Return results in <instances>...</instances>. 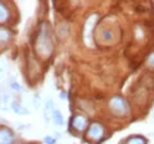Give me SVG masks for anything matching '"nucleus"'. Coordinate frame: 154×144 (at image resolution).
I'll list each match as a JSON object with an SVG mask.
<instances>
[{"label": "nucleus", "mask_w": 154, "mask_h": 144, "mask_svg": "<svg viewBox=\"0 0 154 144\" xmlns=\"http://www.w3.org/2000/svg\"><path fill=\"white\" fill-rule=\"evenodd\" d=\"M35 48L37 53L42 57H49L53 52V39H51V33H50V28L46 25L45 22H42L38 28L37 36H36V42H35Z\"/></svg>", "instance_id": "1"}, {"label": "nucleus", "mask_w": 154, "mask_h": 144, "mask_svg": "<svg viewBox=\"0 0 154 144\" xmlns=\"http://www.w3.org/2000/svg\"><path fill=\"white\" fill-rule=\"evenodd\" d=\"M109 108H110V111L114 114H117V116H126L130 112L128 103L121 95H114V97L109 100Z\"/></svg>", "instance_id": "2"}, {"label": "nucleus", "mask_w": 154, "mask_h": 144, "mask_svg": "<svg viewBox=\"0 0 154 144\" xmlns=\"http://www.w3.org/2000/svg\"><path fill=\"white\" fill-rule=\"evenodd\" d=\"M99 16L96 13H91L90 16L86 18L85 25H84V41L86 45H91L93 42V30L98 22Z\"/></svg>", "instance_id": "3"}, {"label": "nucleus", "mask_w": 154, "mask_h": 144, "mask_svg": "<svg viewBox=\"0 0 154 144\" xmlns=\"http://www.w3.org/2000/svg\"><path fill=\"white\" fill-rule=\"evenodd\" d=\"M104 131H105V129L100 122H93L91 125H89L86 135H88V138L91 139V140L100 142L104 136Z\"/></svg>", "instance_id": "4"}, {"label": "nucleus", "mask_w": 154, "mask_h": 144, "mask_svg": "<svg viewBox=\"0 0 154 144\" xmlns=\"http://www.w3.org/2000/svg\"><path fill=\"white\" fill-rule=\"evenodd\" d=\"M71 127L76 131H85L88 129V118L82 114H75L71 120Z\"/></svg>", "instance_id": "5"}, {"label": "nucleus", "mask_w": 154, "mask_h": 144, "mask_svg": "<svg viewBox=\"0 0 154 144\" xmlns=\"http://www.w3.org/2000/svg\"><path fill=\"white\" fill-rule=\"evenodd\" d=\"M16 134L8 127H0V144H14Z\"/></svg>", "instance_id": "6"}, {"label": "nucleus", "mask_w": 154, "mask_h": 144, "mask_svg": "<svg viewBox=\"0 0 154 144\" xmlns=\"http://www.w3.org/2000/svg\"><path fill=\"white\" fill-rule=\"evenodd\" d=\"M54 102H53V99H48L45 102V105H44V118L46 122H49L51 120V114L54 112Z\"/></svg>", "instance_id": "7"}, {"label": "nucleus", "mask_w": 154, "mask_h": 144, "mask_svg": "<svg viewBox=\"0 0 154 144\" xmlns=\"http://www.w3.org/2000/svg\"><path fill=\"white\" fill-rule=\"evenodd\" d=\"M12 39V31L5 27H0V45H4Z\"/></svg>", "instance_id": "8"}, {"label": "nucleus", "mask_w": 154, "mask_h": 144, "mask_svg": "<svg viewBox=\"0 0 154 144\" xmlns=\"http://www.w3.org/2000/svg\"><path fill=\"white\" fill-rule=\"evenodd\" d=\"M11 108L13 109V112H16L17 114H22V116H26V114L30 113L28 108L23 107V105L21 103H18V102H12L11 103Z\"/></svg>", "instance_id": "9"}, {"label": "nucleus", "mask_w": 154, "mask_h": 144, "mask_svg": "<svg viewBox=\"0 0 154 144\" xmlns=\"http://www.w3.org/2000/svg\"><path fill=\"white\" fill-rule=\"evenodd\" d=\"M11 17V12H9L8 7L4 3H0V23L7 22Z\"/></svg>", "instance_id": "10"}, {"label": "nucleus", "mask_w": 154, "mask_h": 144, "mask_svg": "<svg viewBox=\"0 0 154 144\" xmlns=\"http://www.w3.org/2000/svg\"><path fill=\"white\" fill-rule=\"evenodd\" d=\"M51 120L55 125H58V126H63V124H64L63 114H62V112L59 111V109H54V112H53V114H51Z\"/></svg>", "instance_id": "11"}, {"label": "nucleus", "mask_w": 154, "mask_h": 144, "mask_svg": "<svg viewBox=\"0 0 154 144\" xmlns=\"http://www.w3.org/2000/svg\"><path fill=\"white\" fill-rule=\"evenodd\" d=\"M12 103V97L9 93L0 94V109H7V104Z\"/></svg>", "instance_id": "12"}, {"label": "nucleus", "mask_w": 154, "mask_h": 144, "mask_svg": "<svg viewBox=\"0 0 154 144\" xmlns=\"http://www.w3.org/2000/svg\"><path fill=\"white\" fill-rule=\"evenodd\" d=\"M125 144H146V139L140 135H135V136H130Z\"/></svg>", "instance_id": "13"}, {"label": "nucleus", "mask_w": 154, "mask_h": 144, "mask_svg": "<svg viewBox=\"0 0 154 144\" xmlns=\"http://www.w3.org/2000/svg\"><path fill=\"white\" fill-rule=\"evenodd\" d=\"M100 36H102V39L104 41H112L113 40V32L110 30H103Z\"/></svg>", "instance_id": "14"}, {"label": "nucleus", "mask_w": 154, "mask_h": 144, "mask_svg": "<svg viewBox=\"0 0 154 144\" xmlns=\"http://www.w3.org/2000/svg\"><path fill=\"white\" fill-rule=\"evenodd\" d=\"M146 63L149 67H154V52L150 53V54L148 55V58H146Z\"/></svg>", "instance_id": "15"}, {"label": "nucleus", "mask_w": 154, "mask_h": 144, "mask_svg": "<svg viewBox=\"0 0 154 144\" xmlns=\"http://www.w3.org/2000/svg\"><path fill=\"white\" fill-rule=\"evenodd\" d=\"M44 142H45L46 144H57V140L54 139V136H50V135H46V136L44 138Z\"/></svg>", "instance_id": "16"}, {"label": "nucleus", "mask_w": 154, "mask_h": 144, "mask_svg": "<svg viewBox=\"0 0 154 144\" xmlns=\"http://www.w3.org/2000/svg\"><path fill=\"white\" fill-rule=\"evenodd\" d=\"M11 88L13 90H16V92H21V90H22L21 85H19L18 83H16V81H12V83H11Z\"/></svg>", "instance_id": "17"}, {"label": "nucleus", "mask_w": 154, "mask_h": 144, "mask_svg": "<svg viewBox=\"0 0 154 144\" xmlns=\"http://www.w3.org/2000/svg\"><path fill=\"white\" fill-rule=\"evenodd\" d=\"M16 127L19 129V130H26V129H30V125H25V124L18 122V124L16 125Z\"/></svg>", "instance_id": "18"}, {"label": "nucleus", "mask_w": 154, "mask_h": 144, "mask_svg": "<svg viewBox=\"0 0 154 144\" xmlns=\"http://www.w3.org/2000/svg\"><path fill=\"white\" fill-rule=\"evenodd\" d=\"M33 107H35L36 109H38V108H40V99H38V97H35V98H33Z\"/></svg>", "instance_id": "19"}, {"label": "nucleus", "mask_w": 154, "mask_h": 144, "mask_svg": "<svg viewBox=\"0 0 154 144\" xmlns=\"http://www.w3.org/2000/svg\"><path fill=\"white\" fill-rule=\"evenodd\" d=\"M54 139H60V133H54Z\"/></svg>", "instance_id": "20"}, {"label": "nucleus", "mask_w": 154, "mask_h": 144, "mask_svg": "<svg viewBox=\"0 0 154 144\" xmlns=\"http://www.w3.org/2000/svg\"><path fill=\"white\" fill-rule=\"evenodd\" d=\"M60 98H62V99H67V94H66L64 92H62V93H60Z\"/></svg>", "instance_id": "21"}, {"label": "nucleus", "mask_w": 154, "mask_h": 144, "mask_svg": "<svg viewBox=\"0 0 154 144\" xmlns=\"http://www.w3.org/2000/svg\"><path fill=\"white\" fill-rule=\"evenodd\" d=\"M152 136H154V133H153V134H152Z\"/></svg>", "instance_id": "22"}, {"label": "nucleus", "mask_w": 154, "mask_h": 144, "mask_svg": "<svg viewBox=\"0 0 154 144\" xmlns=\"http://www.w3.org/2000/svg\"><path fill=\"white\" fill-rule=\"evenodd\" d=\"M153 120H154V113H153Z\"/></svg>", "instance_id": "23"}, {"label": "nucleus", "mask_w": 154, "mask_h": 144, "mask_svg": "<svg viewBox=\"0 0 154 144\" xmlns=\"http://www.w3.org/2000/svg\"><path fill=\"white\" fill-rule=\"evenodd\" d=\"M119 144H125V143H123V142H122V143H119Z\"/></svg>", "instance_id": "24"}, {"label": "nucleus", "mask_w": 154, "mask_h": 144, "mask_svg": "<svg viewBox=\"0 0 154 144\" xmlns=\"http://www.w3.org/2000/svg\"><path fill=\"white\" fill-rule=\"evenodd\" d=\"M153 113H154V111H153Z\"/></svg>", "instance_id": "25"}]
</instances>
